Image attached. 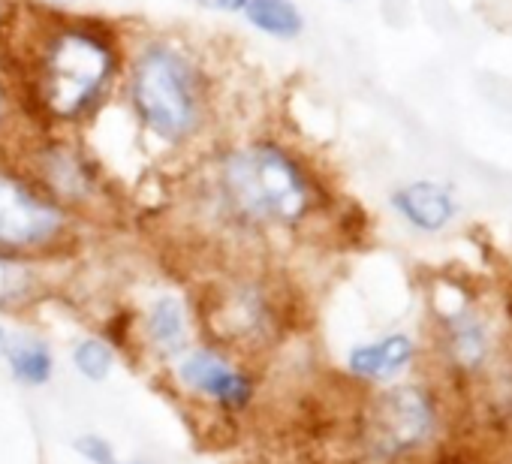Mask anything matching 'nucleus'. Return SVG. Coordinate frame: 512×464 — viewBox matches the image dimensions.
<instances>
[{
    "instance_id": "1",
    "label": "nucleus",
    "mask_w": 512,
    "mask_h": 464,
    "mask_svg": "<svg viewBox=\"0 0 512 464\" xmlns=\"http://www.w3.org/2000/svg\"><path fill=\"white\" fill-rule=\"evenodd\" d=\"M196 217L241 248L305 236L326 214L329 187L314 160L272 130L214 139L190 181Z\"/></svg>"
},
{
    "instance_id": "2",
    "label": "nucleus",
    "mask_w": 512,
    "mask_h": 464,
    "mask_svg": "<svg viewBox=\"0 0 512 464\" xmlns=\"http://www.w3.org/2000/svg\"><path fill=\"white\" fill-rule=\"evenodd\" d=\"M0 52L34 130L82 133L121 94L127 28L25 0Z\"/></svg>"
},
{
    "instance_id": "3",
    "label": "nucleus",
    "mask_w": 512,
    "mask_h": 464,
    "mask_svg": "<svg viewBox=\"0 0 512 464\" xmlns=\"http://www.w3.org/2000/svg\"><path fill=\"white\" fill-rule=\"evenodd\" d=\"M121 97L139 136L163 154H193L217 139V79L190 37L127 34Z\"/></svg>"
},
{
    "instance_id": "4",
    "label": "nucleus",
    "mask_w": 512,
    "mask_h": 464,
    "mask_svg": "<svg viewBox=\"0 0 512 464\" xmlns=\"http://www.w3.org/2000/svg\"><path fill=\"white\" fill-rule=\"evenodd\" d=\"M199 338L250 362L275 353L293 332V299L281 278L256 260H238L208 278L193 299Z\"/></svg>"
},
{
    "instance_id": "5",
    "label": "nucleus",
    "mask_w": 512,
    "mask_h": 464,
    "mask_svg": "<svg viewBox=\"0 0 512 464\" xmlns=\"http://www.w3.org/2000/svg\"><path fill=\"white\" fill-rule=\"evenodd\" d=\"M4 154L82 223H100L118 211L112 178L79 133L28 130Z\"/></svg>"
},
{
    "instance_id": "6",
    "label": "nucleus",
    "mask_w": 512,
    "mask_h": 464,
    "mask_svg": "<svg viewBox=\"0 0 512 464\" xmlns=\"http://www.w3.org/2000/svg\"><path fill=\"white\" fill-rule=\"evenodd\" d=\"M446 407L434 386L395 380L377 386L356 419V449L365 464H413L443 434Z\"/></svg>"
},
{
    "instance_id": "7",
    "label": "nucleus",
    "mask_w": 512,
    "mask_h": 464,
    "mask_svg": "<svg viewBox=\"0 0 512 464\" xmlns=\"http://www.w3.org/2000/svg\"><path fill=\"white\" fill-rule=\"evenodd\" d=\"M82 220L55 202L10 154L0 151V251L58 263L79 251Z\"/></svg>"
},
{
    "instance_id": "8",
    "label": "nucleus",
    "mask_w": 512,
    "mask_h": 464,
    "mask_svg": "<svg viewBox=\"0 0 512 464\" xmlns=\"http://www.w3.org/2000/svg\"><path fill=\"white\" fill-rule=\"evenodd\" d=\"M166 377L184 401L226 419L247 416L263 389L256 362L205 338L166 365Z\"/></svg>"
},
{
    "instance_id": "9",
    "label": "nucleus",
    "mask_w": 512,
    "mask_h": 464,
    "mask_svg": "<svg viewBox=\"0 0 512 464\" xmlns=\"http://www.w3.org/2000/svg\"><path fill=\"white\" fill-rule=\"evenodd\" d=\"M130 335L145 359L160 368L172 365L181 353H187L199 341V320L193 308V296L178 287L151 290L133 311Z\"/></svg>"
},
{
    "instance_id": "10",
    "label": "nucleus",
    "mask_w": 512,
    "mask_h": 464,
    "mask_svg": "<svg viewBox=\"0 0 512 464\" xmlns=\"http://www.w3.org/2000/svg\"><path fill=\"white\" fill-rule=\"evenodd\" d=\"M440 356L446 362L449 377L461 383L488 380V374L500 359V341L494 323L467 305L446 311L440 329Z\"/></svg>"
},
{
    "instance_id": "11",
    "label": "nucleus",
    "mask_w": 512,
    "mask_h": 464,
    "mask_svg": "<svg viewBox=\"0 0 512 464\" xmlns=\"http://www.w3.org/2000/svg\"><path fill=\"white\" fill-rule=\"evenodd\" d=\"M419 356L416 341L407 332H389L362 344H353L344 356V371L365 386H386L401 380Z\"/></svg>"
},
{
    "instance_id": "12",
    "label": "nucleus",
    "mask_w": 512,
    "mask_h": 464,
    "mask_svg": "<svg viewBox=\"0 0 512 464\" xmlns=\"http://www.w3.org/2000/svg\"><path fill=\"white\" fill-rule=\"evenodd\" d=\"M7 368L10 380L22 389H46L55 380L58 371V353L55 344L34 326H13L10 347L0 359Z\"/></svg>"
},
{
    "instance_id": "13",
    "label": "nucleus",
    "mask_w": 512,
    "mask_h": 464,
    "mask_svg": "<svg viewBox=\"0 0 512 464\" xmlns=\"http://www.w3.org/2000/svg\"><path fill=\"white\" fill-rule=\"evenodd\" d=\"M52 263L0 251V317H19L52 293Z\"/></svg>"
},
{
    "instance_id": "14",
    "label": "nucleus",
    "mask_w": 512,
    "mask_h": 464,
    "mask_svg": "<svg viewBox=\"0 0 512 464\" xmlns=\"http://www.w3.org/2000/svg\"><path fill=\"white\" fill-rule=\"evenodd\" d=\"M392 208L395 214L419 229V232H440L446 229L452 220H455V196L449 193V187L443 184H434V181H410V184H401L395 193H392Z\"/></svg>"
},
{
    "instance_id": "15",
    "label": "nucleus",
    "mask_w": 512,
    "mask_h": 464,
    "mask_svg": "<svg viewBox=\"0 0 512 464\" xmlns=\"http://www.w3.org/2000/svg\"><path fill=\"white\" fill-rule=\"evenodd\" d=\"M241 19L253 34L275 43H293L305 34L308 19L296 0H247Z\"/></svg>"
},
{
    "instance_id": "16",
    "label": "nucleus",
    "mask_w": 512,
    "mask_h": 464,
    "mask_svg": "<svg viewBox=\"0 0 512 464\" xmlns=\"http://www.w3.org/2000/svg\"><path fill=\"white\" fill-rule=\"evenodd\" d=\"M70 365L73 371L88 380V383H106L115 368H118V347L100 335V332H88V335H79L73 344H70Z\"/></svg>"
},
{
    "instance_id": "17",
    "label": "nucleus",
    "mask_w": 512,
    "mask_h": 464,
    "mask_svg": "<svg viewBox=\"0 0 512 464\" xmlns=\"http://www.w3.org/2000/svg\"><path fill=\"white\" fill-rule=\"evenodd\" d=\"M28 130H34V127H31V121L25 115L13 70H10L4 52H0V151H7Z\"/></svg>"
},
{
    "instance_id": "18",
    "label": "nucleus",
    "mask_w": 512,
    "mask_h": 464,
    "mask_svg": "<svg viewBox=\"0 0 512 464\" xmlns=\"http://www.w3.org/2000/svg\"><path fill=\"white\" fill-rule=\"evenodd\" d=\"M73 449L79 458H85L88 464H115L118 461V452H115V443L100 434V431H85L73 440Z\"/></svg>"
},
{
    "instance_id": "19",
    "label": "nucleus",
    "mask_w": 512,
    "mask_h": 464,
    "mask_svg": "<svg viewBox=\"0 0 512 464\" xmlns=\"http://www.w3.org/2000/svg\"><path fill=\"white\" fill-rule=\"evenodd\" d=\"M196 4L208 13H217V16H241L247 0H196Z\"/></svg>"
},
{
    "instance_id": "20",
    "label": "nucleus",
    "mask_w": 512,
    "mask_h": 464,
    "mask_svg": "<svg viewBox=\"0 0 512 464\" xmlns=\"http://www.w3.org/2000/svg\"><path fill=\"white\" fill-rule=\"evenodd\" d=\"M22 4H25V0H0V43L7 40V34H10Z\"/></svg>"
},
{
    "instance_id": "21",
    "label": "nucleus",
    "mask_w": 512,
    "mask_h": 464,
    "mask_svg": "<svg viewBox=\"0 0 512 464\" xmlns=\"http://www.w3.org/2000/svg\"><path fill=\"white\" fill-rule=\"evenodd\" d=\"M10 335H13L10 317H0V359H4V353H7V347H10Z\"/></svg>"
},
{
    "instance_id": "22",
    "label": "nucleus",
    "mask_w": 512,
    "mask_h": 464,
    "mask_svg": "<svg viewBox=\"0 0 512 464\" xmlns=\"http://www.w3.org/2000/svg\"><path fill=\"white\" fill-rule=\"evenodd\" d=\"M46 7H55V10H73L76 4H82V0H43Z\"/></svg>"
},
{
    "instance_id": "23",
    "label": "nucleus",
    "mask_w": 512,
    "mask_h": 464,
    "mask_svg": "<svg viewBox=\"0 0 512 464\" xmlns=\"http://www.w3.org/2000/svg\"><path fill=\"white\" fill-rule=\"evenodd\" d=\"M115 464H151V461H121V458H118Z\"/></svg>"
}]
</instances>
